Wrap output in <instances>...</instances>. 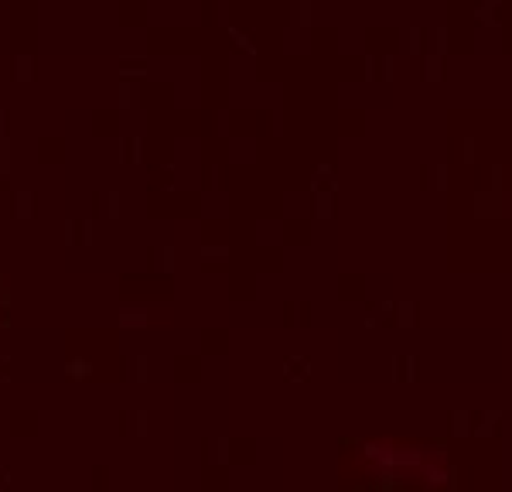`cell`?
<instances>
[{"instance_id": "obj_1", "label": "cell", "mask_w": 512, "mask_h": 492, "mask_svg": "<svg viewBox=\"0 0 512 492\" xmlns=\"http://www.w3.org/2000/svg\"><path fill=\"white\" fill-rule=\"evenodd\" d=\"M373 455V462L379 469H393V472H420V475H444V458L431 455V451H417V448H396V445H379L366 448Z\"/></svg>"}]
</instances>
